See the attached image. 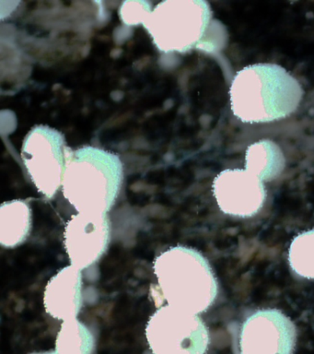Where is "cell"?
<instances>
[{
    "label": "cell",
    "instance_id": "1",
    "mask_svg": "<svg viewBox=\"0 0 314 354\" xmlns=\"http://www.w3.org/2000/svg\"><path fill=\"white\" fill-rule=\"evenodd\" d=\"M299 80L281 66L258 63L245 66L230 88L231 111L244 123H268L288 118L299 107Z\"/></svg>",
    "mask_w": 314,
    "mask_h": 354
},
{
    "label": "cell",
    "instance_id": "2",
    "mask_svg": "<svg viewBox=\"0 0 314 354\" xmlns=\"http://www.w3.org/2000/svg\"><path fill=\"white\" fill-rule=\"evenodd\" d=\"M123 180L118 155L84 146L70 152L62 192L78 213L107 214L117 202Z\"/></svg>",
    "mask_w": 314,
    "mask_h": 354
},
{
    "label": "cell",
    "instance_id": "3",
    "mask_svg": "<svg viewBox=\"0 0 314 354\" xmlns=\"http://www.w3.org/2000/svg\"><path fill=\"white\" fill-rule=\"evenodd\" d=\"M153 271L168 306L198 315L216 300V277L206 257L195 249L183 245L167 249L154 260Z\"/></svg>",
    "mask_w": 314,
    "mask_h": 354
},
{
    "label": "cell",
    "instance_id": "4",
    "mask_svg": "<svg viewBox=\"0 0 314 354\" xmlns=\"http://www.w3.org/2000/svg\"><path fill=\"white\" fill-rule=\"evenodd\" d=\"M211 22L208 2L166 0L151 10L142 25L159 52L184 54L202 44Z\"/></svg>",
    "mask_w": 314,
    "mask_h": 354
},
{
    "label": "cell",
    "instance_id": "5",
    "mask_svg": "<svg viewBox=\"0 0 314 354\" xmlns=\"http://www.w3.org/2000/svg\"><path fill=\"white\" fill-rule=\"evenodd\" d=\"M71 151L64 135L46 124L32 127L24 138L21 157L38 192L53 198L62 187Z\"/></svg>",
    "mask_w": 314,
    "mask_h": 354
},
{
    "label": "cell",
    "instance_id": "6",
    "mask_svg": "<svg viewBox=\"0 0 314 354\" xmlns=\"http://www.w3.org/2000/svg\"><path fill=\"white\" fill-rule=\"evenodd\" d=\"M146 339L153 354H206L208 329L197 315L162 306L146 326Z\"/></svg>",
    "mask_w": 314,
    "mask_h": 354
},
{
    "label": "cell",
    "instance_id": "7",
    "mask_svg": "<svg viewBox=\"0 0 314 354\" xmlns=\"http://www.w3.org/2000/svg\"><path fill=\"white\" fill-rule=\"evenodd\" d=\"M296 344L294 324L275 309L259 310L242 324L237 354H292Z\"/></svg>",
    "mask_w": 314,
    "mask_h": 354
},
{
    "label": "cell",
    "instance_id": "8",
    "mask_svg": "<svg viewBox=\"0 0 314 354\" xmlns=\"http://www.w3.org/2000/svg\"><path fill=\"white\" fill-rule=\"evenodd\" d=\"M111 225L107 214L78 213L68 221L64 245L70 265L84 270L95 264L108 248Z\"/></svg>",
    "mask_w": 314,
    "mask_h": 354
},
{
    "label": "cell",
    "instance_id": "9",
    "mask_svg": "<svg viewBox=\"0 0 314 354\" xmlns=\"http://www.w3.org/2000/svg\"><path fill=\"white\" fill-rule=\"evenodd\" d=\"M213 194L219 209L235 217H252L266 201L264 182L246 169H228L217 174Z\"/></svg>",
    "mask_w": 314,
    "mask_h": 354
},
{
    "label": "cell",
    "instance_id": "10",
    "mask_svg": "<svg viewBox=\"0 0 314 354\" xmlns=\"http://www.w3.org/2000/svg\"><path fill=\"white\" fill-rule=\"evenodd\" d=\"M81 270L73 266L63 268L52 277L43 292V306L50 317L66 321L78 317L84 301Z\"/></svg>",
    "mask_w": 314,
    "mask_h": 354
},
{
    "label": "cell",
    "instance_id": "11",
    "mask_svg": "<svg viewBox=\"0 0 314 354\" xmlns=\"http://www.w3.org/2000/svg\"><path fill=\"white\" fill-rule=\"evenodd\" d=\"M32 209L21 199L6 201L0 207V243L14 248L26 242L32 229Z\"/></svg>",
    "mask_w": 314,
    "mask_h": 354
},
{
    "label": "cell",
    "instance_id": "12",
    "mask_svg": "<svg viewBox=\"0 0 314 354\" xmlns=\"http://www.w3.org/2000/svg\"><path fill=\"white\" fill-rule=\"evenodd\" d=\"M285 166V158L277 144L260 140L252 144L246 151L245 169L262 181L277 178Z\"/></svg>",
    "mask_w": 314,
    "mask_h": 354
},
{
    "label": "cell",
    "instance_id": "13",
    "mask_svg": "<svg viewBox=\"0 0 314 354\" xmlns=\"http://www.w3.org/2000/svg\"><path fill=\"white\" fill-rule=\"evenodd\" d=\"M95 336L89 328L77 318L63 321L56 339L57 354H93Z\"/></svg>",
    "mask_w": 314,
    "mask_h": 354
},
{
    "label": "cell",
    "instance_id": "14",
    "mask_svg": "<svg viewBox=\"0 0 314 354\" xmlns=\"http://www.w3.org/2000/svg\"><path fill=\"white\" fill-rule=\"evenodd\" d=\"M288 262L297 275L314 279V229L294 238L289 246Z\"/></svg>",
    "mask_w": 314,
    "mask_h": 354
},
{
    "label": "cell",
    "instance_id": "15",
    "mask_svg": "<svg viewBox=\"0 0 314 354\" xmlns=\"http://www.w3.org/2000/svg\"><path fill=\"white\" fill-rule=\"evenodd\" d=\"M150 11L148 2L126 1L121 6L120 18L126 25L143 24Z\"/></svg>",
    "mask_w": 314,
    "mask_h": 354
},
{
    "label": "cell",
    "instance_id": "16",
    "mask_svg": "<svg viewBox=\"0 0 314 354\" xmlns=\"http://www.w3.org/2000/svg\"><path fill=\"white\" fill-rule=\"evenodd\" d=\"M32 354H57L56 351H48V353H32Z\"/></svg>",
    "mask_w": 314,
    "mask_h": 354
}]
</instances>
